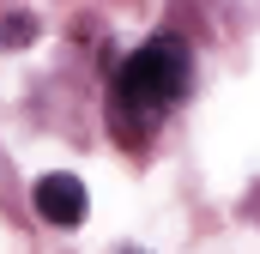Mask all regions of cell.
Wrapping results in <instances>:
<instances>
[{"instance_id":"6da1fadb","label":"cell","mask_w":260,"mask_h":254,"mask_svg":"<svg viewBox=\"0 0 260 254\" xmlns=\"http://www.w3.org/2000/svg\"><path fill=\"white\" fill-rule=\"evenodd\" d=\"M188 79H194V67H188V49H182V37H151L145 49H133L121 73H115V97H121V109L133 115H164L170 103H182V91H188Z\"/></svg>"},{"instance_id":"7a4b0ae2","label":"cell","mask_w":260,"mask_h":254,"mask_svg":"<svg viewBox=\"0 0 260 254\" xmlns=\"http://www.w3.org/2000/svg\"><path fill=\"white\" fill-rule=\"evenodd\" d=\"M30 200H37V212H43L49 224H61V230L85 224V182H79V176H67V170H49V176H37Z\"/></svg>"},{"instance_id":"3957f363","label":"cell","mask_w":260,"mask_h":254,"mask_svg":"<svg viewBox=\"0 0 260 254\" xmlns=\"http://www.w3.org/2000/svg\"><path fill=\"white\" fill-rule=\"evenodd\" d=\"M30 37H37V18H30V12H12V18L0 24V43H12V49H24Z\"/></svg>"}]
</instances>
